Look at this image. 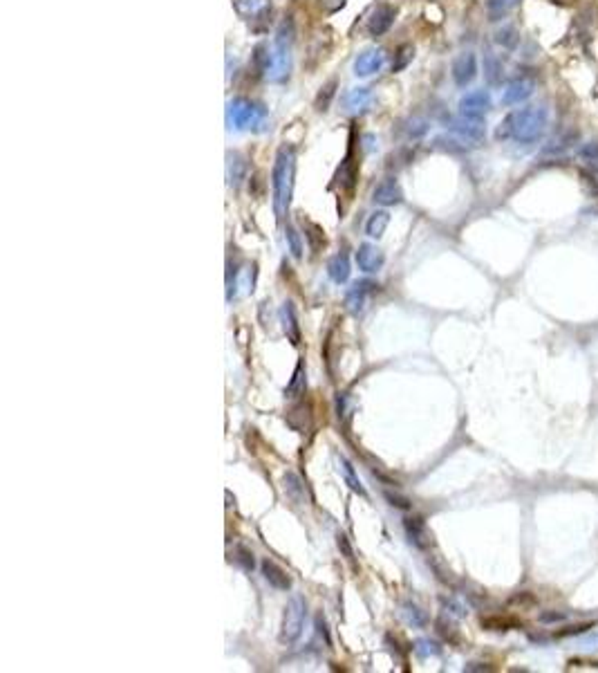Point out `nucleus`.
<instances>
[{
  "label": "nucleus",
  "mask_w": 598,
  "mask_h": 673,
  "mask_svg": "<svg viewBox=\"0 0 598 673\" xmlns=\"http://www.w3.org/2000/svg\"><path fill=\"white\" fill-rule=\"evenodd\" d=\"M415 59V45L413 43H401L397 49H394V59H392V72H401L413 63Z\"/></svg>",
  "instance_id": "nucleus-30"
},
{
  "label": "nucleus",
  "mask_w": 598,
  "mask_h": 673,
  "mask_svg": "<svg viewBox=\"0 0 598 673\" xmlns=\"http://www.w3.org/2000/svg\"><path fill=\"white\" fill-rule=\"evenodd\" d=\"M327 274H329V278H332V281L338 283V285L348 281V278H350V258H348L346 251H341V254H336V256L329 258V263H327Z\"/></svg>",
  "instance_id": "nucleus-23"
},
{
  "label": "nucleus",
  "mask_w": 598,
  "mask_h": 673,
  "mask_svg": "<svg viewBox=\"0 0 598 673\" xmlns=\"http://www.w3.org/2000/svg\"><path fill=\"white\" fill-rule=\"evenodd\" d=\"M466 671H491V667L482 665V662H473V665H468V667H466Z\"/></svg>",
  "instance_id": "nucleus-48"
},
{
  "label": "nucleus",
  "mask_w": 598,
  "mask_h": 673,
  "mask_svg": "<svg viewBox=\"0 0 598 673\" xmlns=\"http://www.w3.org/2000/svg\"><path fill=\"white\" fill-rule=\"evenodd\" d=\"M482 626L491 631H508V629L520 626V621L515 617H487L482 619Z\"/></svg>",
  "instance_id": "nucleus-36"
},
{
  "label": "nucleus",
  "mask_w": 598,
  "mask_h": 673,
  "mask_svg": "<svg viewBox=\"0 0 598 673\" xmlns=\"http://www.w3.org/2000/svg\"><path fill=\"white\" fill-rule=\"evenodd\" d=\"M226 121L236 131H253L262 133L269 124V112L262 104L249 97H233L226 106Z\"/></svg>",
  "instance_id": "nucleus-3"
},
{
  "label": "nucleus",
  "mask_w": 598,
  "mask_h": 673,
  "mask_svg": "<svg viewBox=\"0 0 598 673\" xmlns=\"http://www.w3.org/2000/svg\"><path fill=\"white\" fill-rule=\"evenodd\" d=\"M536 93V79L533 77H518L513 81H508L504 93H502V104L504 106H518L525 104V101Z\"/></svg>",
  "instance_id": "nucleus-11"
},
{
  "label": "nucleus",
  "mask_w": 598,
  "mask_h": 673,
  "mask_svg": "<svg viewBox=\"0 0 598 673\" xmlns=\"http://www.w3.org/2000/svg\"><path fill=\"white\" fill-rule=\"evenodd\" d=\"M346 3H348V0H316L318 9L325 11V14H336V11H341L343 7H346Z\"/></svg>",
  "instance_id": "nucleus-40"
},
{
  "label": "nucleus",
  "mask_w": 598,
  "mask_h": 673,
  "mask_svg": "<svg viewBox=\"0 0 598 673\" xmlns=\"http://www.w3.org/2000/svg\"><path fill=\"white\" fill-rule=\"evenodd\" d=\"M403 528H405V535H408L410 543H415L417 548H428V545H430L428 528H426V523L419 516H408L403 520Z\"/></svg>",
  "instance_id": "nucleus-20"
},
{
  "label": "nucleus",
  "mask_w": 598,
  "mask_h": 673,
  "mask_svg": "<svg viewBox=\"0 0 598 673\" xmlns=\"http://www.w3.org/2000/svg\"><path fill=\"white\" fill-rule=\"evenodd\" d=\"M484 77L491 85H500L502 83V77H504V68H502V61L495 56V54H487L484 59Z\"/></svg>",
  "instance_id": "nucleus-31"
},
{
  "label": "nucleus",
  "mask_w": 598,
  "mask_h": 673,
  "mask_svg": "<svg viewBox=\"0 0 598 673\" xmlns=\"http://www.w3.org/2000/svg\"><path fill=\"white\" fill-rule=\"evenodd\" d=\"M377 287L379 285L374 281H367V278L352 283L348 287V292H346V308L352 314H361L365 310V306H367V297H370V292H374Z\"/></svg>",
  "instance_id": "nucleus-12"
},
{
  "label": "nucleus",
  "mask_w": 598,
  "mask_h": 673,
  "mask_svg": "<svg viewBox=\"0 0 598 673\" xmlns=\"http://www.w3.org/2000/svg\"><path fill=\"white\" fill-rule=\"evenodd\" d=\"M578 137L580 135L576 131H567V133H561V135L551 137L549 142L544 144L542 155H561V153H565V150H569L571 146L578 142Z\"/></svg>",
  "instance_id": "nucleus-22"
},
{
  "label": "nucleus",
  "mask_w": 598,
  "mask_h": 673,
  "mask_svg": "<svg viewBox=\"0 0 598 673\" xmlns=\"http://www.w3.org/2000/svg\"><path fill=\"white\" fill-rule=\"evenodd\" d=\"M386 54L379 47H367L354 59V74L356 77H372L381 68H384Z\"/></svg>",
  "instance_id": "nucleus-13"
},
{
  "label": "nucleus",
  "mask_w": 598,
  "mask_h": 673,
  "mask_svg": "<svg viewBox=\"0 0 598 673\" xmlns=\"http://www.w3.org/2000/svg\"><path fill=\"white\" fill-rule=\"evenodd\" d=\"M285 240L289 245V251L294 258H303V240H300V234L296 232L294 225H287L285 227Z\"/></svg>",
  "instance_id": "nucleus-35"
},
{
  "label": "nucleus",
  "mask_w": 598,
  "mask_h": 673,
  "mask_svg": "<svg viewBox=\"0 0 598 673\" xmlns=\"http://www.w3.org/2000/svg\"><path fill=\"white\" fill-rule=\"evenodd\" d=\"M247 171H249V164H247V157L243 153H228L226 155V180H228V184L240 186L245 182Z\"/></svg>",
  "instance_id": "nucleus-19"
},
{
  "label": "nucleus",
  "mask_w": 598,
  "mask_h": 673,
  "mask_svg": "<svg viewBox=\"0 0 598 673\" xmlns=\"http://www.w3.org/2000/svg\"><path fill=\"white\" fill-rule=\"evenodd\" d=\"M305 391H307V375H305V362L300 359L294 375H291V379H289L287 388H285V398L296 400V398L305 395Z\"/></svg>",
  "instance_id": "nucleus-24"
},
{
  "label": "nucleus",
  "mask_w": 598,
  "mask_h": 673,
  "mask_svg": "<svg viewBox=\"0 0 598 673\" xmlns=\"http://www.w3.org/2000/svg\"><path fill=\"white\" fill-rule=\"evenodd\" d=\"M354 135L350 137V146H348V153L343 157L341 167L336 169V175H334V182L341 191H346L348 196H352L354 186H356V177H359V169H361V162H359V153L354 150Z\"/></svg>",
  "instance_id": "nucleus-7"
},
{
  "label": "nucleus",
  "mask_w": 598,
  "mask_h": 673,
  "mask_svg": "<svg viewBox=\"0 0 598 673\" xmlns=\"http://www.w3.org/2000/svg\"><path fill=\"white\" fill-rule=\"evenodd\" d=\"M547 121H549V115H547V108L542 106H529L518 112H508V115L500 121V126L495 129V137L498 139H513V142L523 144V146H531L536 144L542 137Z\"/></svg>",
  "instance_id": "nucleus-1"
},
{
  "label": "nucleus",
  "mask_w": 598,
  "mask_h": 673,
  "mask_svg": "<svg viewBox=\"0 0 598 673\" xmlns=\"http://www.w3.org/2000/svg\"><path fill=\"white\" fill-rule=\"evenodd\" d=\"M394 20H397V7L388 5V3H381L379 7L372 9L370 18H367L365 30H367V34L372 36V39H379V36H384L392 28Z\"/></svg>",
  "instance_id": "nucleus-9"
},
{
  "label": "nucleus",
  "mask_w": 598,
  "mask_h": 673,
  "mask_svg": "<svg viewBox=\"0 0 598 673\" xmlns=\"http://www.w3.org/2000/svg\"><path fill=\"white\" fill-rule=\"evenodd\" d=\"M303 227H305V234H307L310 247H312L314 251H318L321 247H325V232H323V227H318L316 222H312V220H307V218L303 220Z\"/></svg>",
  "instance_id": "nucleus-33"
},
{
  "label": "nucleus",
  "mask_w": 598,
  "mask_h": 673,
  "mask_svg": "<svg viewBox=\"0 0 598 673\" xmlns=\"http://www.w3.org/2000/svg\"><path fill=\"white\" fill-rule=\"evenodd\" d=\"M336 545H338V550L343 552V556H346L350 564H354V550H352L348 537L346 535H336Z\"/></svg>",
  "instance_id": "nucleus-42"
},
{
  "label": "nucleus",
  "mask_w": 598,
  "mask_h": 673,
  "mask_svg": "<svg viewBox=\"0 0 598 673\" xmlns=\"http://www.w3.org/2000/svg\"><path fill=\"white\" fill-rule=\"evenodd\" d=\"M426 131H428V121L422 119V117H410L403 126V133H405V137H408V139L422 137V135H426Z\"/></svg>",
  "instance_id": "nucleus-37"
},
{
  "label": "nucleus",
  "mask_w": 598,
  "mask_h": 673,
  "mask_svg": "<svg viewBox=\"0 0 598 673\" xmlns=\"http://www.w3.org/2000/svg\"><path fill=\"white\" fill-rule=\"evenodd\" d=\"M388 225H390V213L388 211H374L365 222V234L370 238H381L386 234Z\"/></svg>",
  "instance_id": "nucleus-26"
},
{
  "label": "nucleus",
  "mask_w": 598,
  "mask_h": 673,
  "mask_svg": "<svg viewBox=\"0 0 598 673\" xmlns=\"http://www.w3.org/2000/svg\"><path fill=\"white\" fill-rule=\"evenodd\" d=\"M520 5V0H487V11L489 20H502Z\"/></svg>",
  "instance_id": "nucleus-27"
},
{
  "label": "nucleus",
  "mask_w": 598,
  "mask_h": 673,
  "mask_svg": "<svg viewBox=\"0 0 598 673\" xmlns=\"http://www.w3.org/2000/svg\"><path fill=\"white\" fill-rule=\"evenodd\" d=\"M294 182H296V148L291 144H283L276 153L274 171H271L274 211L278 220H283L289 211L291 196H294Z\"/></svg>",
  "instance_id": "nucleus-2"
},
{
  "label": "nucleus",
  "mask_w": 598,
  "mask_h": 673,
  "mask_svg": "<svg viewBox=\"0 0 598 673\" xmlns=\"http://www.w3.org/2000/svg\"><path fill=\"white\" fill-rule=\"evenodd\" d=\"M316 629H318V635L325 640V644L329 646L332 640H329V631H327V624H325V617L323 615H316Z\"/></svg>",
  "instance_id": "nucleus-44"
},
{
  "label": "nucleus",
  "mask_w": 598,
  "mask_h": 673,
  "mask_svg": "<svg viewBox=\"0 0 598 673\" xmlns=\"http://www.w3.org/2000/svg\"><path fill=\"white\" fill-rule=\"evenodd\" d=\"M372 101V93L370 88H354V90L343 95V101H341V108L343 112H348V115H361V112L367 110Z\"/></svg>",
  "instance_id": "nucleus-17"
},
{
  "label": "nucleus",
  "mask_w": 598,
  "mask_h": 673,
  "mask_svg": "<svg viewBox=\"0 0 598 673\" xmlns=\"http://www.w3.org/2000/svg\"><path fill=\"white\" fill-rule=\"evenodd\" d=\"M491 108V95L487 90H470L460 99V115L464 117H484Z\"/></svg>",
  "instance_id": "nucleus-14"
},
{
  "label": "nucleus",
  "mask_w": 598,
  "mask_h": 673,
  "mask_svg": "<svg viewBox=\"0 0 598 673\" xmlns=\"http://www.w3.org/2000/svg\"><path fill=\"white\" fill-rule=\"evenodd\" d=\"M578 157L585 162V164H596L598 162V139H594V142H587V144H582L580 148H578Z\"/></svg>",
  "instance_id": "nucleus-38"
},
{
  "label": "nucleus",
  "mask_w": 598,
  "mask_h": 673,
  "mask_svg": "<svg viewBox=\"0 0 598 673\" xmlns=\"http://www.w3.org/2000/svg\"><path fill=\"white\" fill-rule=\"evenodd\" d=\"M294 43H296V25L291 16H285L276 28V36H274V61H271V70H269V79L271 81H285L289 77L291 70V52H294Z\"/></svg>",
  "instance_id": "nucleus-4"
},
{
  "label": "nucleus",
  "mask_w": 598,
  "mask_h": 673,
  "mask_svg": "<svg viewBox=\"0 0 598 673\" xmlns=\"http://www.w3.org/2000/svg\"><path fill=\"white\" fill-rule=\"evenodd\" d=\"M305 617H307V604L300 595H294L285 606L283 613V626H281V640L287 644H294L305 626Z\"/></svg>",
  "instance_id": "nucleus-5"
},
{
  "label": "nucleus",
  "mask_w": 598,
  "mask_h": 673,
  "mask_svg": "<svg viewBox=\"0 0 598 673\" xmlns=\"http://www.w3.org/2000/svg\"><path fill=\"white\" fill-rule=\"evenodd\" d=\"M448 131L455 133L457 137H462L468 146H477L480 142H484V137H487V124L482 117L460 115L448 124Z\"/></svg>",
  "instance_id": "nucleus-8"
},
{
  "label": "nucleus",
  "mask_w": 598,
  "mask_h": 673,
  "mask_svg": "<svg viewBox=\"0 0 598 673\" xmlns=\"http://www.w3.org/2000/svg\"><path fill=\"white\" fill-rule=\"evenodd\" d=\"M281 323H283V330H285L287 339L294 346H298L300 344V323H298V314H296V308H294V303H291V301L283 303Z\"/></svg>",
  "instance_id": "nucleus-18"
},
{
  "label": "nucleus",
  "mask_w": 598,
  "mask_h": 673,
  "mask_svg": "<svg viewBox=\"0 0 598 673\" xmlns=\"http://www.w3.org/2000/svg\"><path fill=\"white\" fill-rule=\"evenodd\" d=\"M336 90H338V81L336 79H329L327 83L321 85V90H318V95L314 99L316 112H327L329 110V106H332V101L336 97Z\"/></svg>",
  "instance_id": "nucleus-25"
},
{
  "label": "nucleus",
  "mask_w": 598,
  "mask_h": 673,
  "mask_svg": "<svg viewBox=\"0 0 598 673\" xmlns=\"http://www.w3.org/2000/svg\"><path fill=\"white\" fill-rule=\"evenodd\" d=\"M561 619H565L563 613H542L540 615V621H544V624H549V621H561Z\"/></svg>",
  "instance_id": "nucleus-47"
},
{
  "label": "nucleus",
  "mask_w": 598,
  "mask_h": 673,
  "mask_svg": "<svg viewBox=\"0 0 598 673\" xmlns=\"http://www.w3.org/2000/svg\"><path fill=\"white\" fill-rule=\"evenodd\" d=\"M578 177H580V184H582V189L587 191V196H598V182H596V177L592 175V173H587V171H578Z\"/></svg>",
  "instance_id": "nucleus-39"
},
{
  "label": "nucleus",
  "mask_w": 598,
  "mask_h": 673,
  "mask_svg": "<svg viewBox=\"0 0 598 673\" xmlns=\"http://www.w3.org/2000/svg\"><path fill=\"white\" fill-rule=\"evenodd\" d=\"M372 200L377 205H384V207H392V205H399L403 202V191H401V184L397 177H384L377 189L372 191Z\"/></svg>",
  "instance_id": "nucleus-15"
},
{
  "label": "nucleus",
  "mask_w": 598,
  "mask_h": 673,
  "mask_svg": "<svg viewBox=\"0 0 598 673\" xmlns=\"http://www.w3.org/2000/svg\"><path fill=\"white\" fill-rule=\"evenodd\" d=\"M233 561L238 564V566H243L245 570H253V554L249 552V550H245V548H238L236 550V559Z\"/></svg>",
  "instance_id": "nucleus-41"
},
{
  "label": "nucleus",
  "mask_w": 598,
  "mask_h": 673,
  "mask_svg": "<svg viewBox=\"0 0 598 673\" xmlns=\"http://www.w3.org/2000/svg\"><path fill=\"white\" fill-rule=\"evenodd\" d=\"M417 653H419V655H428V653H439V649H437L435 642L419 640V642H417Z\"/></svg>",
  "instance_id": "nucleus-43"
},
{
  "label": "nucleus",
  "mask_w": 598,
  "mask_h": 673,
  "mask_svg": "<svg viewBox=\"0 0 598 673\" xmlns=\"http://www.w3.org/2000/svg\"><path fill=\"white\" fill-rule=\"evenodd\" d=\"M338 465H341V474H343V480H346V485L352 489V492H356L359 496H367V492H365V487H363V482L359 480V476H356V472H354V467H352V463L348 460V458H338Z\"/></svg>",
  "instance_id": "nucleus-28"
},
{
  "label": "nucleus",
  "mask_w": 598,
  "mask_h": 673,
  "mask_svg": "<svg viewBox=\"0 0 598 673\" xmlns=\"http://www.w3.org/2000/svg\"><path fill=\"white\" fill-rule=\"evenodd\" d=\"M386 499L390 501V505L401 507V510H408V507H410V501H408V499H403V496H394V494H390V492H386Z\"/></svg>",
  "instance_id": "nucleus-45"
},
{
  "label": "nucleus",
  "mask_w": 598,
  "mask_h": 673,
  "mask_svg": "<svg viewBox=\"0 0 598 673\" xmlns=\"http://www.w3.org/2000/svg\"><path fill=\"white\" fill-rule=\"evenodd\" d=\"M283 482H285L287 499H289L291 503H296V505H303V503H305V487H303L300 478H298L294 472H287L285 478H283Z\"/></svg>",
  "instance_id": "nucleus-29"
},
{
  "label": "nucleus",
  "mask_w": 598,
  "mask_h": 673,
  "mask_svg": "<svg viewBox=\"0 0 598 673\" xmlns=\"http://www.w3.org/2000/svg\"><path fill=\"white\" fill-rule=\"evenodd\" d=\"M451 74H453V81L457 88L470 85L477 77V56L473 52H462L460 56H455Z\"/></svg>",
  "instance_id": "nucleus-10"
},
{
  "label": "nucleus",
  "mask_w": 598,
  "mask_h": 673,
  "mask_svg": "<svg viewBox=\"0 0 598 673\" xmlns=\"http://www.w3.org/2000/svg\"><path fill=\"white\" fill-rule=\"evenodd\" d=\"M262 575L278 590H289L291 588V577L285 573V568H281L276 561H271V559H264V561H262Z\"/></svg>",
  "instance_id": "nucleus-21"
},
{
  "label": "nucleus",
  "mask_w": 598,
  "mask_h": 673,
  "mask_svg": "<svg viewBox=\"0 0 598 673\" xmlns=\"http://www.w3.org/2000/svg\"><path fill=\"white\" fill-rule=\"evenodd\" d=\"M495 43H498L500 47H504V49H515L518 43H520V34H518V30L513 28V25H504V28H500L498 32H495Z\"/></svg>",
  "instance_id": "nucleus-32"
},
{
  "label": "nucleus",
  "mask_w": 598,
  "mask_h": 673,
  "mask_svg": "<svg viewBox=\"0 0 598 673\" xmlns=\"http://www.w3.org/2000/svg\"><path fill=\"white\" fill-rule=\"evenodd\" d=\"M236 11L245 20H249L253 32H267L269 30V18H271V3L269 0H231Z\"/></svg>",
  "instance_id": "nucleus-6"
},
{
  "label": "nucleus",
  "mask_w": 598,
  "mask_h": 673,
  "mask_svg": "<svg viewBox=\"0 0 598 673\" xmlns=\"http://www.w3.org/2000/svg\"><path fill=\"white\" fill-rule=\"evenodd\" d=\"M403 617H405V621H408V624H413V626H417V629H424L426 621H428L426 613H424L419 606H415V604H403Z\"/></svg>",
  "instance_id": "nucleus-34"
},
{
  "label": "nucleus",
  "mask_w": 598,
  "mask_h": 673,
  "mask_svg": "<svg viewBox=\"0 0 598 673\" xmlns=\"http://www.w3.org/2000/svg\"><path fill=\"white\" fill-rule=\"evenodd\" d=\"M590 629V624H580V626H569L567 631H558L556 635L558 638H567V635H578V633H585Z\"/></svg>",
  "instance_id": "nucleus-46"
},
{
  "label": "nucleus",
  "mask_w": 598,
  "mask_h": 673,
  "mask_svg": "<svg viewBox=\"0 0 598 673\" xmlns=\"http://www.w3.org/2000/svg\"><path fill=\"white\" fill-rule=\"evenodd\" d=\"M384 251H381L377 245H370V243H363L359 249H356V265H359V270L365 272V274H372V272H379L384 268Z\"/></svg>",
  "instance_id": "nucleus-16"
}]
</instances>
